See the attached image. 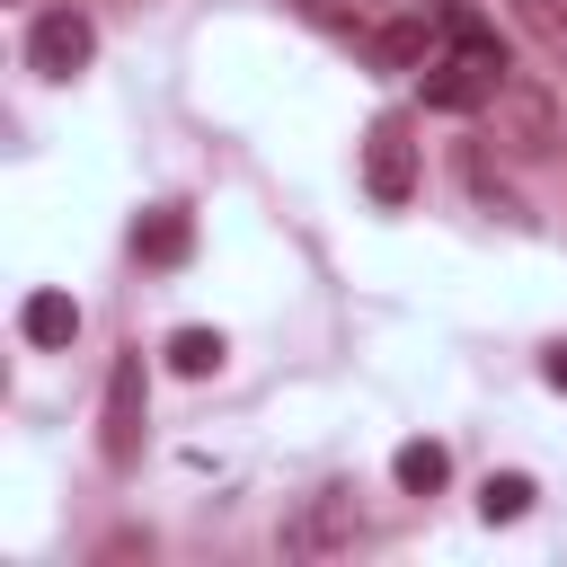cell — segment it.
I'll list each match as a JSON object with an SVG mask.
<instances>
[{
  "mask_svg": "<svg viewBox=\"0 0 567 567\" xmlns=\"http://www.w3.org/2000/svg\"><path fill=\"white\" fill-rule=\"evenodd\" d=\"M142 408H151V372H142V346H133V354H115L106 408H97V452L115 470H133V452H142Z\"/></svg>",
  "mask_w": 567,
  "mask_h": 567,
  "instance_id": "cell-1",
  "label": "cell"
},
{
  "mask_svg": "<svg viewBox=\"0 0 567 567\" xmlns=\"http://www.w3.org/2000/svg\"><path fill=\"white\" fill-rule=\"evenodd\" d=\"M425 18H434V35H443V53H461V62H478L496 89L514 80V44H505V27L478 9V0H425Z\"/></svg>",
  "mask_w": 567,
  "mask_h": 567,
  "instance_id": "cell-2",
  "label": "cell"
},
{
  "mask_svg": "<svg viewBox=\"0 0 567 567\" xmlns=\"http://www.w3.org/2000/svg\"><path fill=\"white\" fill-rule=\"evenodd\" d=\"M346 540H354V496H346V487L301 496V514H284V532H275L284 558H328V549H346Z\"/></svg>",
  "mask_w": 567,
  "mask_h": 567,
  "instance_id": "cell-3",
  "label": "cell"
},
{
  "mask_svg": "<svg viewBox=\"0 0 567 567\" xmlns=\"http://www.w3.org/2000/svg\"><path fill=\"white\" fill-rule=\"evenodd\" d=\"M89 53H97V27H89L80 9H44V18L27 27V62H35L44 80H80Z\"/></svg>",
  "mask_w": 567,
  "mask_h": 567,
  "instance_id": "cell-4",
  "label": "cell"
},
{
  "mask_svg": "<svg viewBox=\"0 0 567 567\" xmlns=\"http://www.w3.org/2000/svg\"><path fill=\"white\" fill-rule=\"evenodd\" d=\"M363 186H372V204H408L416 195V142H408L399 115H381L363 133Z\"/></svg>",
  "mask_w": 567,
  "mask_h": 567,
  "instance_id": "cell-5",
  "label": "cell"
},
{
  "mask_svg": "<svg viewBox=\"0 0 567 567\" xmlns=\"http://www.w3.org/2000/svg\"><path fill=\"white\" fill-rule=\"evenodd\" d=\"M416 89H425L434 115H478V106L496 97V80H487L478 62H461V53H434V62L416 71Z\"/></svg>",
  "mask_w": 567,
  "mask_h": 567,
  "instance_id": "cell-6",
  "label": "cell"
},
{
  "mask_svg": "<svg viewBox=\"0 0 567 567\" xmlns=\"http://www.w3.org/2000/svg\"><path fill=\"white\" fill-rule=\"evenodd\" d=\"M363 44H372V62H381V71H425V62L443 53L434 18H390V27H372Z\"/></svg>",
  "mask_w": 567,
  "mask_h": 567,
  "instance_id": "cell-7",
  "label": "cell"
},
{
  "mask_svg": "<svg viewBox=\"0 0 567 567\" xmlns=\"http://www.w3.org/2000/svg\"><path fill=\"white\" fill-rule=\"evenodd\" d=\"M195 248V221L177 213V204H151L142 221H133V257H151V266H177Z\"/></svg>",
  "mask_w": 567,
  "mask_h": 567,
  "instance_id": "cell-8",
  "label": "cell"
},
{
  "mask_svg": "<svg viewBox=\"0 0 567 567\" xmlns=\"http://www.w3.org/2000/svg\"><path fill=\"white\" fill-rule=\"evenodd\" d=\"M18 337L27 346H71L80 337V301L71 292H27L18 301Z\"/></svg>",
  "mask_w": 567,
  "mask_h": 567,
  "instance_id": "cell-9",
  "label": "cell"
},
{
  "mask_svg": "<svg viewBox=\"0 0 567 567\" xmlns=\"http://www.w3.org/2000/svg\"><path fill=\"white\" fill-rule=\"evenodd\" d=\"M390 478H399L408 496H434V487L452 478V452H443V443H399V452H390Z\"/></svg>",
  "mask_w": 567,
  "mask_h": 567,
  "instance_id": "cell-10",
  "label": "cell"
},
{
  "mask_svg": "<svg viewBox=\"0 0 567 567\" xmlns=\"http://www.w3.org/2000/svg\"><path fill=\"white\" fill-rule=\"evenodd\" d=\"M505 97H514V151H549V142H558V124H549V97H540L532 80H505Z\"/></svg>",
  "mask_w": 567,
  "mask_h": 567,
  "instance_id": "cell-11",
  "label": "cell"
},
{
  "mask_svg": "<svg viewBox=\"0 0 567 567\" xmlns=\"http://www.w3.org/2000/svg\"><path fill=\"white\" fill-rule=\"evenodd\" d=\"M221 354H230V346H221V328H177V337H168V363H177L186 381L221 372Z\"/></svg>",
  "mask_w": 567,
  "mask_h": 567,
  "instance_id": "cell-12",
  "label": "cell"
},
{
  "mask_svg": "<svg viewBox=\"0 0 567 567\" xmlns=\"http://www.w3.org/2000/svg\"><path fill=\"white\" fill-rule=\"evenodd\" d=\"M532 496H540V487H532L523 470H496V478L478 487V514H487V523H523V514H532Z\"/></svg>",
  "mask_w": 567,
  "mask_h": 567,
  "instance_id": "cell-13",
  "label": "cell"
},
{
  "mask_svg": "<svg viewBox=\"0 0 567 567\" xmlns=\"http://www.w3.org/2000/svg\"><path fill=\"white\" fill-rule=\"evenodd\" d=\"M549 381H558V390H567V346H558V354H549Z\"/></svg>",
  "mask_w": 567,
  "mask_h": 567,
  "instance_id": "cell-14",
  "label": "cell"
}]
</instances>
